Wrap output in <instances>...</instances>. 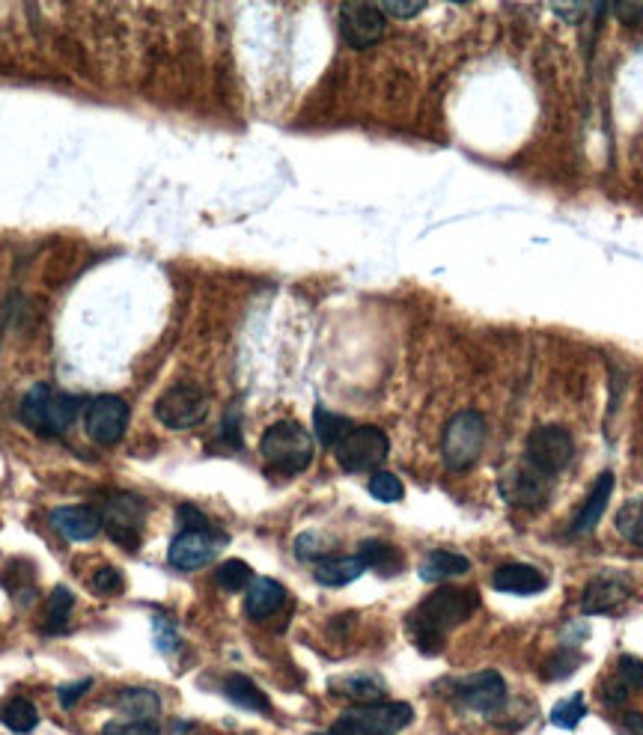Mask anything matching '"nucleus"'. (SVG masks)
Segmentation results:
<instances>
[{"mask_svg":"<svg viewBox=\"0 0 643 735\" xmlns=\"http://www.w3.org/2000/svg\"><path fill=\"white\" fill-rule=\"evenodd\" d=\"M370 494H373L376 500H382V503H396V500H402L405 489H402V483H399L396 474L376 471L373 480H370Z\"/></svg>","mask_w":643,"mask_h":735,"instance_id":"72a5a7b5","label":"nucleus"},{"mask_svg":"<svg viewBox=\"0 0 643 735\" xmlns=\"http://www.w3.org/2000/svg\"><path fill=\"white\" fill-rule=\"evenodd\" d=\"M90 688H93V682H90V679L60 685V688H57V700H60V706H63V709H72V706H75V703H78V700H81V697H84Z\"/></svg>","mask_w":643,"mask_h":735,"instance_id":"ea45409f","label":"nucleus"},{"mask_svg":"<svg viewBox=\"0 0 643 735\" xmlns=\"http://www.w3.org/2000/svg\"><path fill=\"white\" fill-rule=\"evenodd\" d=\"M325 735H367V733H364V730H361V727H358V724H355L349 715H343V718H340V721H337V724H334V727H331V730H328Z\"/></svg>","mask_w":643,"mask_h":735,"instance_id":"c03bdc74","label":"nucleus"},{"mask_svg":"<svg viewBox=\"0 0 643 735\" xmlns=\"http://www.w3.org/2000/svg\"><path fill=\"white\" fill-rule=\"evenodd\" d=\"M367 735H393L405 730L414 721V709L408 703H376V706H355L346 712Z\"/></svg>","mask_w":643,"mask_h":735,"instance_id":"ddd939ff","label":"nucleus"},{"mask_svg":"<svg viewBox=\"0 0 643 735\" xmlns=\"http://www.w3.org/2000/svg\"><path fill=\"white\" fill-rule=\"evenodd\" d=\"M93 590L96 593H102V596H120L123 593V587H126V581H123V575H120V569H114V566H102L96 575H93Z\"/></svg>","mask_w":643,"mask_h":735,"instance_id":"f704fd0d","label":"nucleus"},{"mask_svg":"<svg viewBox=\"0 0 643 735\" xmlns=\"http://www.w3.org/2000/svg\"><path fill=\"white\" fill-rule=\"evenodd\" d=\"M259 453L274 471L301 474L310 468L316 444H313V435L298 420H280V423L265 429V435L259 441Z\"/></svg>","mask_w":643,"mask_h":735,"instance_id":"f03ea898","label":"nucleus"},{"mask_svg":"<svg viewBox=\"0 0 643 735\" xmlns=\"http://www.w3.org/2000/svg\"><path fill=\"white\" fill-rule=\"evenodd\" d=\"M617 12H620V15H643V6H632V3H623V6H617Z\"/></svg>","mask_w":643,"mask_h":735,"instance_id":"49530a36","label":"nucleus"},{"mask_svg":"<svg viewBox=\"0 0 643 735\" xmlns=\"http://www.w3.org/2000/svg\"><path fill=\"white\" fill-rule=\"evenodd\" d=\"M158 724L155 721H114L105 724L102 735H158Z\"/></svg>","mask_w":643,"mask_h":735,"instance_id":"e433bc0d","label":"nucleus"},{"mask_svg":"<svg viewBox=\"0 0 643 735\" xmlns=\"http://www.w3.org/2000/svg\"><path fill=\"white\" fill-rule=\"evenodd\" d=\"M617 679L629 688V691H635V688H641L643 685V661L641 658H635V655H623L620 661H617Z\"/></svg>","mask_w":643,"mask_h":735,"instance_id":"c9c22d12","label":"nucleus"},{"mask_svg":"<svg viewBox=\"0 0 643 735\" xmlns=\"http://www.w3.org/2000/svg\"><path fill=\"white\" fill-rule=\"evenodd\" d=\"M364 572H367V566H364V560L358 554L355 557H328V560L316 563L313 578L322 587H346V584L358 581Z\"/></svg>","mask_w":643,"mask_h":735,"instance_id":"aec40b11","label":"nucleus"},{"mask_svg":"<svg viewBox=\"0 0 643 735\" xmlns=\"http://www.w3.org/2000/svg\"><path fill=\"white\" fill-rule=\"evenodd\" d=\"M206 414H209V396L197 384H173L155 402V417L173 432L200 426Z\"/></svg>","mask_w":643,"mask_h":735,"instance_id":"423d86ee","label":"nucleus"},{"mask_svg":"<svg viewBox=\"0 0 643 735\" xmlns=\"http://www.w3.org/2000/svg\"><path fill=\"white\" fill-rule=\"evenodd\" d=\"M81 411V396L75 393H51L48 402V420H45V435H60L66 432Z\"/></svg>","mask_w":643,"mask_h":735,"instance_id":"393cba45","label":"nucleus"},{"mask_svg":"<svg viewBox=\"0 0 643 735\" xmlns=\"http://www.w3.org/2000/svg\"><path fill=\"white\" fill-rule=\"evenodd\" d=\"M480 608V596L474 590H456V587H441L429 593L408 616V634L417 643L420 652L435 655L444 649V637L471 619L474 611Z\"/></svg>","mask_w":643,"mask_h":735,"instance_id":"f257e3e1","label":"nucleus"},{"mask_svg":"<svg viewBox=\"0 0 643 735\" xmlns=\"http://www.w3.org/2000/svg\"><path fill=\"white\" fill-rule=\"evenodd\" d=\"M286 602V590L271 581V578H254L245 596V611L251 619H268L271 613H277Z\"/></svg>","mask_w":643,"mask_h":735,"instance_id":"6ab92c4d","label":"nucleus"},{"mask_svg":"<svg viewBox=\"0 0 643 735\" xmlns=\"http://www.w3.org/2000/svg\"><path fill=\"white\" fill-rule=\"evenodd\" d=\"M316 735H319V733H316Z\"/></svg>","mask_w":643,"mask_h":735,"instance_id":"de8ad7c7","label":"nucleus"},{"mask_svg":"<svg viewBox=\"0 0 643 735\" xmlns=\"http://www.w3.org/2000/svg\"><path fill=\"white\" fill-rule=\"evenodd\" d=\"M629 599V581L620 575H599L584 587L581 611L584 613H611Z\"/></svg>","mask_w":643,"mask_h":735,"instance_id":"2eb2a0df","label":"nucleus"},{"mask_svg":"<svg viewBox=\"0 0 643 735\" xmlns=\"http://www.w3.org/2000/svg\"><path fill=\"white\" fill-rule=\"evenodd\" d=\"M492 587L498 593H510V596H536L548 587V578L527 563H504L495 569L492 575Z\"/></svg>","mask_w":643,"mask_h":735,"instance_id":"dca6fc26","label":"nucleus"},{"mask_svg":"<svg viewBox=\"0 0 643 735\" xmlns=\"http://www.w3.org/2000/svg\"><path fill=\"white\" fill-rule=\"evenodd\" d=\"M617 530L623 539L643 548V497H632L629 503H623V509L617 512Z\"/></svg>","mask_w":643,"mask_h":735,"instance_id":"7c9ffc66","label":"nucleus"},{"mask_svg":"<svg viewBox=\"0 0 643 735\" xmlns=\"http://www.w3.org/2000/svg\"><path fill=\"white\" fill-rule=\"evenodd\" d=\"M602 694H605V700H608V703H623V700L629 697V688H626L620 679H608V682H605V688H602Z\"/></svg>","mask_w":643,"mask_h":735,"instance_id":"37998d69","label":"nucleus"},{"mask_svg":"<svg viewBox=\"0 0 643 735\" xmlns=\"http://www.w3.org/2000/svg\"><path fill=\"white\" fill-rule=\"evenodd\" d=\"M224 542L227 539L215 527H206V530H182L170 542L167 560H170V566H176L182 572H194V569L209 566L218 557V551L224 548Z\"/></svg>","mask_w":643,"mask_h":735,"instance_id":"9d476101","label":"nucleus"},{"mask_svg":"<svg viewBox=\"0 0 643 735\" xmlns=\"http://www.w3.org/2000/svg\"><path fill=\"white\" fill-rule=\"evenodd\" d=\"M486 444V420L477 411H459L447 429H444V441H441V453H444V465L450 471H468Z\"/></svg>","mask_w":643,"mask_h":735,"instance_id":"7ed1b4c3","label":"nucleus"},{"mask_svg":"<svg viewBox=\"0 0 643 735\" xmlns=\"http://www.w3.org/2000/svg\"><path fill=\"white\" fill-rule=\"evenodd\" d=\"M572 456H575V441L563 426H536L527 435L524 459L548 477L560 474L572 462Z\"/></svg>","mask_w":643,"mask_h":735,"instance_id":"0eeeda50","label":"nucleus"},{"mask_svg":"<svg viewBox=\"0 0 643 735\" xmlns=\"http://www.w3.org/2000/svg\"><path fill=\"white\" fill-rule=\"evenodd\" d=\"M215 581H218V587L227 590V593H242V590L251 587L254 572H251V566H248L245 560H227V563H221V566L215 569Z\"/></svg>","mask_w":643,"mask_h":735,"instance_id":"c756f323","label":"nucleus"},{"mask_svg":"<svg viewBox=\"0 0 643 735\" xmlns=\"http://www.w3.org/2000/svg\"><path fill=\"white\" fill-rule=\"evenodd\" d=\"M313 432H316V438H319L322 447H331L334 450L352 432V420L343 417V414L328 411L325 405H316V411H313Z\"/></svg>","mask_w":643,"mask_h":735,"instance_id":"b1692460","label":"nucleus"},{"mask_svg":"<svg viewBox=\"0 0 643 735\" xmlns=\"http://www.w3.org/2000/svg\"><path fill=\"white\" fill-rule=\"evenodd\" d=\"M390 441L379 426H352V432L334 447L337 465L346 474H370L385 465Z\"/></svg>","mask_w":643,"mask_h":735,"instance_id":"39448f33","label":"nucleus"},{"mask_svg":"<svg viewBox=\"0 0 643 735\" xmlns=\"http://www.w3.org/2000/svg\"><path fill=\"white\" fill-rule=\"evenodd\" d=\"M382 15H393V18H414L426 9V3H379Z\"/></svg>","mask_w":643,"mask_h":735,"instance_id":"79ce46f5","label":"nucleus"},{"mask_svg":"<svg viewBox=\"0 0 643 735\" xmlns=\"http://www.w3.org/2000/svg\"><path fill=\"white\" fill-rule=\"evenodd\" d=\"M224 694H227L239 709H248V712H262V715H265V712L271 709L268 697L259 691L257 682L248 679V676H242V673H233V676L224 679Z\"/></svg>","mask_w":643,"mask_h":735,"instance_id":"5701e85b","label":"nucleus"},{"mask_svg":"<svg viewBox=\"0 0 643 735\" xmlns=\"http://www.w3.org/2000/svg\"><path fill=\"white\" fill-rule=\"evenodd\" d=\"M331 685V694L343 697V700H352L355 706H376V703H385V682L379 676H370V673H352V676H337L328 682Z\"/></svg>","mask_w":643,"mask_h":735,"instance_id":"f3484780","label":"nucleus"},{"mask_svg":"<svg viewBox=\"0 0 643 735\" xmlns=\"http://www.w3.org/2000/svg\"><path fill=\"white\" fill-rule=\"evenodd\" d=\"M382 735H385V733H382Z\"/></svg>","mask_w":643,"mask_h":735,"instance_id":"09e8293b","label":"nucleus"},{"mask_svg":"<svg viewBox=\"0 0 643 735\" xmlns=\"http://www.w3.org/2000/svg\"><path fill=\"white\" fill-rule=\"evenodd\" d=\"M152 628H155V646L161 652H176L179 649V634H176V628L164 616H155L152 619Z\"/></svg>","mask_w":643,"mask_h":735,"instance_id":"4c0bfd02","label":"nucleus"},{"mask_svg":"<svg viewBox=\"0 0 643 735\" xmlns=\"http://www.w3.org/2000/svg\"><path fill=\"white\" fill-rule=\"evenodd\" d=\"M623 724H626V730H629L632 735H643V715H641V712H626Z\"/></svg>","mask_w":643,"mask_h":735,"instance_id":"a18cd8bd","label":"nucleus"},{"mask_svg":"<svg viewBox=\"0 0 643 735\" xmlns=\"http://www.w3.org/2000/svg\"><path fill=\"white\" fill-rule=\"evenodd\" d=\"M176 518H179V524H182L185 530H206V527H212L209 518H206L197 506H191V503L179 506V509H176Z\"/></svg>","mask_w":643,"mask_h":735,"instance_id":"a19ab883","label":"nucleus"},{"mask_svg":"<svg viewBox=\"0 0 643 735\" xmlns=\"http://www.w3.org/2000/svg\"><path fill=\"white\" fill-rule=\"evenodd\" d=\"M611 491H614V474H602L596 480L593 491L587 494L581 512L572 518V536H587L596 530V524L602 521L605 509H608V500H611Z\"/></svg>","mask_w":643,"mask_h":735,"instance_id":"a211bd4d","label":"nucleus"},{"mask_svg":"<svg viewBox=\"0 0 643 735\" xmlns=\"http://www.w3.org/2000/svg\"><path fill=\"white\" fill-rule=\"evenodd\" d=\"M114 706L129 718V721H155L161 712V697L149 688H123L114 697Z\"/></svg>","mask_w":643,"mask_h":735,"instance_id":"412c9836","label":"nucleus"},{"mask_svg":"<svg viewBox=\"0 0 643 735\" xmlns=\"http://www.w3.org/2000/svg\"><path fill=\"white\" fill-rule=\"evenodd\" d=\"M587 715V706H584V697L581 694H572L566 700H560L554 709H551V724L560 727V730H575Z\"/></svg>","mask_w":643,"mask_h":735,"instance_id":"2f4dec72","label":"nucleus"},{"mask_svg":"<svg viewBox=\"0 0 643 735\" xmlns=\"http://www.w3.org/2000/svg\"><path fill=\"white\" fill-rule=\"evenodd\" d=\"M295 557L298 560H307V563H322L331 557V542L316 533V530H307L295 539Z\"/></svg>","mask_w":643,"mask_h":735,"instance_id":"473e14b6","label":"nucleus"},{"mask_svg":"<svg viewBox=\"0 0 643 735\" xmlns=\"http://www.w3.org/2000/svg\"><path fill=\"white\" fill-rule=\"evenodd\" d=\"M0 721H3L6 730H12V733L18 735H27L39 727V712H36V706H33L30 700L12 697V700H6V703L0 706Z\"/></svg>","mask_w":643,"mask_h":735,"instance_id":"a878e982","label":"nucleus"},{"mask_svg":"<svg viewBox=\"0 0 643 735\" xmlns=\"http://www.w3.org/2000/svg\"><path fill=\"white\" fill-rule=\"evenodd\" d=\"M456 697L480 715H492L507 703V682L501 673L495 670H483L474 676H465L462 682H456Z\"/></svg>","mask_w":643,"mask_h":735,"instance_id":"f8f14e48","label":"nucleus"},{"mask_svg":"<svg viewBox=\"0 0 643 735\" xmlns=\"http://www.w3.org/2000/svg\"><path fill=\"white\" fill-rule=\"evenodd\" d=\"M358 557L364 560L367 569H379L382 575H396L402 566V557L393 545H387L382 539H367L358 548Z\"/></svg>","mask_w":643,"mask_h":735,"instance_id":"cd10ccee","label":"nucleus"},{"mask_svg":"<svg viewBox=\"0 0 643 735\" xmlns=\"http://www.w3.org/2000/svg\"><path fill=\"white\" fill-rule=\"evenodd\" d=\"M572 670H578V655H575V652H569V649H563L560 655H554V658L548 661L545 676H551V679H563V676H569Z\"/></svg>","mask_w":643,"mask_h":735,"instance_id":"58836bf2","label":"nucleus"},{"mask_svg":"<svg viewBox=\"0 0 643 735\" xmlns=\"http://www.w3.org/2000/svg\"><path fill=\"white\" fill-rule=\"evenodd\" d=\"M75 608V593L69 590V587H57L51 596H48V611H45V631L48 634H57V631H63L66 628V622H69V613Z\"/></svg>","mask_w":643,"mask_h":735,"instance_id":"c85d7f7f","label":"nucleus"},{"mask_svg":"<svg viewBox=\"0 0 643 735\" xmlns=\"http://www.w3.org/2000/svg\"><path fill=\"white\" fill-rule=\"evenodd\" d=\"M129 402L120 396H96L87 411H84V432L90 441L102 444V447H114L123 441L126 429H129Z\"/></svg>","mask_w":643,"mask_h":735,"instance_id":"1a4fd4ad","label":"nucleus"},{"mask_svg":"<svg viewBox=\"0 0 643 735\" xmlns=\"http://www.w3.org/2000/svg\"><path fill=\"white\" fill-rule=\"evenodd\" d=\"M471 569V560L456 554V551H432L426 554V560L420 563V578L426 584H438L447 578H459Z\"/></svg>","mask_w":643,"mask_h":735,"instance_id":"4be33fe9","label":"nucleus"},{"mask_svg":"<svg viewBox=\"0 0 643 735\" xmlns=\"http://www.w3.org/2000/svg\"><path fill=\"white\" fill-rule=\"evenodd\" d=\"M51 384H33L24 399H21V420L45 435V420H48V402H51Z\"/></svg>","mask_w":643,"mask_h":735,"instance_id":"bb28decb","label":"nucleus"},{"mask_svg":"<svg viewBox=\"0 0 643 735\" xmlns=\"http://www.w3.org/2000/svg\"><path fill=\"white\" fill-rule=\"evenodd\" d=\"M48 524L69 542H90L102 530V512L93 506H57L48 512Z\"/></svg>","mask_w":643,"mask_h":735,"instance_id":"4468645a","label":"nucleus"},{"mask_svg":"<svg viewBox=\"0 0 643 735\" xmlns=\"http://www.w3.org/2000/svg\"><path fill=\"white\" fill-rule=\"evenodd\" d=\"M146 515H149V506L140 494L120 491L108 500V506L102 512V527L108 530V536L114 542L134 551V548H140V530H143Z\"/></svg>","mask_w":643,"mask_h":735,"instance_id":"6e6552de","label":"nucleus"},{"mask_svg":"<svg viewBox=\"0 0 643 735\" xmlns=\"http://www.w3.org/2000/svg\"><path fill=\"white\" fill-rule=\"evenodd\" d=\"M385 15L379 3H343L340 6V36L346 45L364 51L385 36Z\"/></svg>","mask_w":643,"mask_h":735,"instance_id":"9b49d317","label":"nucleus"},{"mask_svg":"<svg viewBox=\"0 0 643 735\" xmlns=\"http://www.w3.org/2000/svg\"><path fill=\"white\" fill-rule=\"evenodd\" d=\"M498 489H501V497H504L510 506L524 509V512H536V509H542V506L551 500L554 477L542 474L539 468H533V465L521 456V459H515L513 465H507V468L501 471Z\"/></svg>","mask_w":643,"mask_h":735,"instance_id":"20e7f679","label":"nucleus"}]
</instances>
